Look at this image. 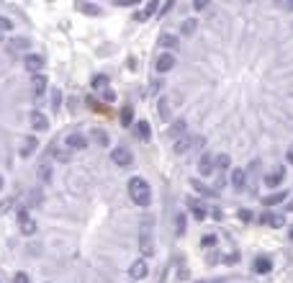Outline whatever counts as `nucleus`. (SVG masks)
<instances>
[{"label": "nucleus", "mask_w": 293, "mask_h": 283, "mask_svg": "<svg viewBox=\"0 0 293 283\" xmlns=\"http://www.w3.org/2000/svg\"><path fill=\"white\" fill-rule=\"evenodd\" d=\"M129 196H131V201L136 206H142V208H146L149 206V201H152V190H149V183H146L144 178H131L129 180Z\"/></svg>", "instance_id": "obj_1"}, {"label": "nucleus", "mask_w": 293, "mask_h": 283, "mask_svg": "<svg viewBox=\"0 0 293 283\" xmlns=\"http://www.w3.org/2000/svg\"><path fill=\"white\" fill-rule=\"evenodd\" d=\"M111 160L116 162L118 168H129L131 162H134V154H131L129 147H116V150L111 152Z\"/></svg>", "instance_id": "obj_2"}, {"label": "nucleus", "mask_w": 293, "mask_h": 283, "mask_svg": "<svg viewBox=\"0 0 293 283\" xmlns=\"http://www.w3.org/2000/svg\"><path fill=\"white\" fill-rule=\"evenodd\" d=\"M18 224H21V232H23L26 237L36 234V222L29 216V211H26V208H18Z\"/></svg>", "instance_id": "obj_3"}, {"label": "nucleus", "mask_w": 293, "mask_h": 283, "mask_svg": "<svg viewBox=\"0 0 293 283\" xmlns=\"http://www.w3.org/2000/svg\"><path fill=\"white\" fill-rule=\"evenodd\" d=\"M23 67L31 72V75H39V72L44 70V57L41 54H26L23 57Z\"/></svg>", "instance_id": "obj_4"}, {"label": "nucleus", "mask_w": 293, "mask_h": 283, "mask_svg": "<svg viewBox=\"0 0 293 283\" xmlns=\"http://www.w3.org/2000/svg\"><path fill=\"white\" fill-rule=\"evenodd\" d=\"M65 144H67V150H85L88 147V136L80 134V132H72V134H67Z\"/></svg>", "instance_id": "obj_5"}, {"label": "nucleus", "mask_w": 293, "mask_h": 283, "mask_svg": "<svg viewBox=\"0 0 293 283\" xmlns=\"http://www.w3.org/2000/svg\"><path fill=\"white\" fill-rule=\"evenodd\" d=\"M154 67H157V72H170L172 67H175V54L165 52L157 57V62H154Z\"/></svg>", "instance_id": "obj_6"}, {"label": "nucleus", "mask_w": 293, "mask_h": 283, "mask_svg": "<svg viewBox=\"0 0 293 283\" xmlns=\"http://www.w3.org/2000/svg\"><path fill=\"white\" fill-rule=\"evenodd\" d=\"M216 168V157L214 154H201V160H198V172L201 175H211Z\"/></svg>", "instance_id": "obj_7"}, {"label": "nucleus", "mask_w": 293, "mask_h": 283, "mask_svg": "<svg viewBox=\"0 0 293 283\" xmlns=\"http://www.w3.org/2000/svg\"><path fill=\"white\" fill-rule=\"evenodd\" d=\"M252 270L260 273V276H265V273L273 270V260L268 258V255H257V258H255V263H252Z\"/></svg>", "instance_id": "obj_8"}, {"label": "nucleus", "mask_w": 293, "mask_h": 283, "mask_svg": "<svg viewBox=\"0 0 293 283\" xmlns=\"http://www.w3.org/2000/svg\"><path fill=\"white\" fill-rule=\"evenodd\" d=\"M29 121H31V126H34L36 132H47V129H49V118L44 116L41 111H31Z\"/></svg>", "instance_id": "obj_9"}, {"label": "nucleus", "mask_w": 293, "mask_h": 283, "mask_svg": "<svg viewBox=\"0 0 293 283\" xmlns=\"http://www.w3.org/2000/svg\"><path fill=\"white\" fill-rule=\"evenodd\" d=\"M260 224H268V226H273V229H280V226L286 224V219H283L280 214L265 211V214H260Z\"/></svg>", "instance_id": "obj_10"}, {"label": "nucleus", "mask_w": 293, "mask_h": 283, "mask_svg": "<svg viewBox=\"0 0 293 283\" xmlns=\"http://www.w3.org/2000/svg\"><path fill=\"white\" fill-rule=\"evenodd\" d=\"M154 13H160V3H157V0H152V3H146V5L142 8V11L134 16V21H146V18H149V16H154Z\"/></svg>", "instance_id": "obj_11"}, {"label": "nucleus", "mask_w": 293, "mask_h": 283, "mask_svg": "<svg viewBox=\"0 0 293 283\" xmlns=\"http://www.w3.org/2000/svg\"><path fill=\"white\" fill-rule=\"evenodd\" d=\"M118 121H121V126H131V124H136V121H134V106H131V103L121 106V111H118Z\"/></svg>", "instance_id": "obj_12"}, {"label": "nucleus", "mask_w": 293, "mask_h": 283, "mask_svg": "<svg viewBox=\"0 0 293 283\" xmlns=\"http://www.w3.org/2000/svg\"><path fill=\"white\" fill-rule=\"evenodd\" d=\"M283 178H286V170H283V168H275L273 172H268V175H265V186L275 188V186L283 183Z\"/></svg>", "instance_id": "obj_13"}, {"label": "nucleus", "mask_w": 293, "mask_h": 283, "mask_svg": "<svg viewBox=\"0 0 293 283\" xmlns=\"http://www.w3.org/2000/svg\"><path fill=\"white\" fill-rule=\"evenodd\" d=\"M90 139H93L98 147H108V144H111V136H108V132H106V129H98V126L90 132Z\"/></svg>", "instance_id": "obj_14"}, {"label": "nucleus", "mask_w": 293, "mask_h": 283, "mask_svg": "<svg viewBox=\"0 0 293 283\" xmlns=\"http://www.w3.org/2000/svg\"><path fill=\"white\" fill-rule=\"evenodd\" d=\"M129 273H131V278H146V273H149V268H146V263L144 260H136V263H131V268H129Z\"/></svg>", "instance_id": "obj_15"}, {"label": "nucleus", "mask_w": 293, "mask_h": 283, "mask_svg": "<svg viewBox=\"0 0 293 283\" xmlns=\"http://www.w3.org/2000/svg\"><path fill=\"white\" fill-rule=\"evenodd\" d=\"M31 90H34V95H41L44 90H47V77H44L41 72L31 77Z\"/></svg>", "instance_id": "obj_16"}, {"label": "nucleus", "mask_w": 293, "mask_h": 283, "mask_svg": "<svg viewBox=\"0 0 293 283\" xmlns=\"http://www.w3.org/2000/svg\"><path fill=\"white\" fill-rule=\"evenodd\" d=\"M134 132H136V136H139L142 142H149L152 139V129H149V124H146V121H136Z\"/></svg>", "instance_id": "obj_17"}, {"label": "nucleus", "mask_w": 293, "mask_h": 283, "mask_svg": "<svg viewBox=\"0 0 293 283\" xmlns=\"http://www.w3.org/2000/svg\"><path fill=\"white\" fill-rule=\"evenodd\" d=\"M229 180H232V186L237 190H242L247 186V172L244 170H232V178H229Z\"/></svg>", "instance_id": "obj_18"}, {"label": "nucleus", "mask_w": 293, "mask_h": 283, "mask_svg": "<svg viewBox=\"0 0 293 283\" xmlns=\"http://www.w3.org/2000/svg\"><path fill=\"white\" fill-rule=\"evenodd\" d=\"M286 198H288V193H286V190H278V193L265 196V198H262V206H275V204H283Z\"/></svg>", "instance_id": "obj_19"}, {"label": "nucleus", "mask_w": 293, "mask_h": 283, "mask_svg": "<svg viewBox=\"0 0 293 283\" xmlns=\"http://www.w3.org/2000/svg\"><path fill=\"white\" fill-rule=\"evenodd\" d=\"M139 250H142L144 255H152V252H154V247H152V237H149V232H142V237H139Z\"/></svg>", "instance_id": "obj_20"}, {"label": "nucleus", "mask_w": 293, "mask_h": 283, "mask_svg": "<svg viewBox=\"0 0 293 283\" xmlns=\"http://www.w3.org/2000/svg\"><path fill=\"white\" fill-rule=\"evenodd\" d=\"M196 26H198L196 18H185V21L180 23V34H183V36H193V34H196Z\"/></svg>", "instance_id": "obj_21"}, {"label": "nucleus", "mask_w": 293, "mask_h": 283, "mask_svg": "<svg viewBox=\"0 0 293 283\" xmlns=\"http://www.w3.org/2000/svg\"><path fill=\"white\" fill-rule=\"evenodd\" d=\"M170 136H172V139H183V136H185V121H175V124H172L170 126V132H167Z\"/></svg>", "instance_id": "obj_22"}, {"label": "nucleus", "mask_w": 293, "mask_h": 283, "mask_svg": "<svg viewBox=\"0 0 293 283\" xmlns=\"http://www.w3.org/2000/svg\"><path fill=\"white\" fill-rule=\"evenodd\" d=\"M190 211H193V216L198 219V222H203V219L208 216L206 206H203V204H198V201H190Z\"/></svg>", "instance_id": "obj_23"}, {"label": "nucleus", "mask_w": 293, "mask_h": 283, "mask_svg": "<svg viewBox=\"0 0 293 283\" xmlns=\"http://www.w3.org/2000/svg\"><path fill=\"white\" fill-rule=\"evenodd\" d=\"M36 144H39V142H36L34 136H29V139H23V147H21V157H31V154H34V150H36Z\"/></svg>", "instance_id": "obj_24"}, {"label": "nucleus", "mask_w": 293, "mask_h": 283, "mask_svg": "<svg viewBox=\"0 0 293 283\" xmlns=\"http://www.w3.org/2000/svg\"><path fill=\"white\" fill-rule=\"evenodd\" d=\"M190 186H193V188L198 190L201 196H208V198H214V196H216V190H214V188H208L206 183H201V180H193V183H190Z\"/></svg>", "instance_id": "obj_25"}, {"label": "nucleus", "mask_w": 293, "mask_h": 283, "mask_svg": "<svg viewBox=\"0 0 293 283\" xmlns=\"http://www.w3.org/2000/svg\"><path fill=\"white\" fill-rule=\"evenodd\" d=\"M75 8H77L80 13H88V16H100V13H103L98 5H90V3H77Z\"/></svg>", "instance_id": "obj_26"}, {"label": "nucleus", "mask_w": 293, "mask_h": 283, "mask_svg": "<svg viewBox=\"0 0 293 283\" xmlns=\"http://www.w3.org/2000/svg\"><path fill=\"white\" fill-rule=\"evenodd\" d=\"M90 85H93L95 90H100V93H103V90H108V77H106V75H93V80H90Z\"/></svg>", "instance_id": "obj_27"}, {"label": "nucleus", "mask_w": 293, "mask_h": 283, "mask_svg": "<svg viewBox=\"0 0 293 283\" xmlns=\"http://www.w3.org/2000/svg\"><path fill=\"white\" fill-rule=\"evenodd\" d=\"M160 44L165 49H172V47H178V36L175 34H162L160 36Z\"/></svg>", "instance_id": "obj_28"}, {"label": "nucleus", "mask_w": 293, "mask_h": 283, "mask_svg": "<svg viewBox=\"0 0 293 283\" xmlns=\"http://www.w3.org/2000/svg\"><path fill=\"white\" fill-rule=\"evenodd\" d=\"M85 103H88L90 111H100V113H106V111H108V106H106V103H100V100H98V98H93V95H90V98L85 100Z\"/></svg>", "instance_id": "obj_29"}, {"label": "nucleus", "mask_w": 293, "mask_h": 283, "mask_svg": "<svg viewBox=\"0 0 293 283\" xmlns=\"http://www.w3.org/2000/svg\"><path fill=\"white\" fill-rule=\"evenodd\" d=\"M190 142H193L190 136H183V139L175 142V147H172V150H175L178 154H183V152H188V150H190Z\"/></svg>", "instance_id": "obj_30"}, {"label": "nucleus", "mask_w": 293, "mask_h": 283, "mask_svg": "<svg viewBox=\"0 0 293 283\" xmlns=\"http://www.w3.org/2000/svg\"><path fill=\"white\" fill-rule=\"evenodd\" d=\"M44 201V190L41 188H34L31 193H29V206H39Z\"/></svg>", "instance_id": "obj_31"}, {"label": "nucleus", "mask_w": 293, "mask_h": 283, "mask_svg": "<svg viewBox=\"0 0 293 283\" xmlns=\"http://www.w3.org/2000/svg\"><path fill=\"white\" fill-rule=\"evenodd\" d=\"M216 165L221 168V170H229V165H232V157H229L226 152H221V154H216Z\"/></svg>", "instance_id": "obj_32"}, {"label": "nucleus", "mask_w": 293, "mask_h": 283, "mask_svg": "<svg viewBox=\"0 0 293 283\" xmlns=\"http://www.w3.org/2000/svg\"><path fill=\"white\" fill-rule=\"evenodd\" d=\"M49 154H52V157H57V160H62V162L70 160V150H57V147H52Z\"/></svg>", "instance_id": "obj_33"}, {"label": "nucleus", "mask_w": 293, "mask_h": 283, "mask_svg": "<svg viewBox=\"0 0 293 283\" xmlns=\"http://www.w3.org/2000/svg\"><path fill=\"white\" fill-rule=\"evenodd\" d=\"M237 219H239V222H244V224H250L252 219H255V214L250 211V208H239V211H237Z\"/></svg>", "instance_id": "obj_34"}, {"label": "nucleus", "mask_w": 293, "mask_h": 283, "mask_svg": "<svg viewBox=\"0 0 293 283\" xmlns=\"http://www.w3.org/2000/svg\"><path fill=\"white\" fill-rule=\"evenodd\" d=\"M39 175H41L44 183H49V180H52V165H41L39 168Z\"/></svg>", "instance_id": "obj_35"}, {"label": "nucleus", "mask_w": 293, "mask_h": 283, "mask_svg": "<svg viewBox=\"0 0 293 283\" xmlns=\"http://www.w3.org/2000/svg\"><path fill=\"white\" fill-rule=\"evenodd\" d=\"M29 39L26 36H18V39H13V49H29Z\"/></svg>", "instance_id": "obj_36"}, {"label": "nucleus", "mask_w": 293, "mask_h": 283, "mask_svg": "<svg viewBox=\"0 0 293 283\" xmlns=\"http://www.w3.org/2000/svg\"><path fill=\"white\" fill-rule=\"evenodd\" d=\"M157 113H160V118H165V121H167V118H170V108H167V103H165V100H160V106H157Z\"/></svg>", "instance_id": "obj_37"}, {"label": "nucleus", "mask_w": 293, "mask_h": 283, "mask_svg": "<svg viewBox=\"0 0 293 283\" xmlns=\"http://www.w3.org/2000/svg\"><path fill=\"white\" fill-rule=\"evenodd\" d=\"M175 232L185 234V216H183V214H178V219H175Z\"/></svg>", "instance_id": "obj_38"}, {"label": "nucleus", "mask_w": 293, "mask_h": 283, "mask_svg": "<svg viewBox=\"0 0 293 283\" xmlns=\"http://www.w3.org/2000/svg\"><path fill=\"white\" fill-rule=\"evenodd\" d=\"M59 106H62V93H59V90H52V108L57 111Z\"/></svg>", "instance_id": "obj_39"}, {"label": "nucleus", "mask_w": 293, "mask_h": 283, "mask_svg": "<svg viewBox=\"0 0 293 283\" xmlns=\"http://www.w3.org/2000/svg\"><path fill=\"white\" fill-rule=\"evenodd\" d=\"M13 29V23H11V18H5V16H0V34L3 31H11Z\"/></svg>", "instance_id": "obj_40"}, {"label": "nucleus", "mask_w": 293, "mask_h": 283, "mask_svg": "<svg viewBox=\"0 0 293 283\" xmlns=\"http://www.w3.org/2000/svg\"><path fill=\"white\" fill-rule=\"evenodd\" d=\"M100 98H103V103H113V100H116V93H113L111 88H108V90H103V93H100Z\"/></svg>", "instance_id": "obj_41"}, {"label": "nucleus", "mask_w": 293, "mask_h": 283, "mask_svg": "<svg viewBox=\"0 0 293 283\" xmlns=\"http://www.w3.org/2000/svg\"><path fill=\"white\" fill-rule=\"evenodd\" d=\"M13 283H31V278L26 276V273H16V276H13Z\"/></svg>", "instance_id": "obj_42"}, {"label": "nucleus", "mask_w": 293, "mask_h": 283, "mask_svg": "<svg viewBox=\"0 0 293 283\" xmlns=\"http://www.w3.org/2000/svg\"><path fill=\"white\" fill-rule=\"evenodd\" d=\"M113 5H121V8H131V5H136V0H113Z\"/></svg>", "instance_id": "obj_43"}, {"label": "nucleus", "mask_w": 293, "mask_h": 283, "mask_svg": "<svg viewBox=\"0 0 293 283\" xmlns=\"http://www.w3.org/2000/svg\"><path fill=\"white\" fill-rule=\"evenodd\" d=\"M201 245H203V247H211V245H216V237H214V234H206Z\"/></svg>", "instance_id": "obj_44"}, {"label": "nucleus", "mask_w": 293, "mask_h": 283, "mask_svg": "<svg viewBox=\"0 0 293 283\" xmlns=\"http://www.w3.org/2000/svg\"><path fill=\"white\" fill-rule=\"evenodd\" d=\"M208 3H206V0H196V3H193V8H196V11H203V8H206Z\"/></svg>", "instance_id": "obj_45"}, {"label": "nucleus", "mask_w": 293, "mask_h": 283, "mask_svg": "<svg viewBox=\"0 0 293 283\" xmlns=\"http://www.w3.org/2000/svg\"><path fill=\"white\" fill-rule=\"evenodd\" d=\"M8 208H11V201H3V204H0V214H5Z\"/></svg>", "instance_id": "obj_46"}, {"label": "nucleus", "mask_w": 293, "mask_h": 283, "mask_svg": "<svg viewBox=\"0 0 293 283\" xmlns=\"http://www.w3.org/2000/svg\"><path fill=\"white\" fill-rule=\"evenodd\" d=\"M170 8H172V3H165V5L160 8V16H165V13H167V11H170Z\"/></svg>", "instance_id": "obj_47"}, {"label": "nucleus", "mask_w": 293, "mask_h": 283, "mask_svg": "<svg viewBox=\"0 0 293 283\" xmlns=\"http://www.w3.org/2000/svg\"><path fill=\"white\" fill-rule=\"evenodd\" d=\"M214 219H224V214H221V208H214V214H211Z\"/></svg>", "instance_id": "obj_48"}, {"label": "nucleus", "mask_w": 293, "mask_h": 283, "mask_svg": "<svg viewBox=\"0 0 293 283\" xmlns=\"http://www.w3.org/2000/svg\"><path fill=\"white\" fill-rule=\"evenodd\" d=\"M286 157H288V162H291V165H293V144H291V147H288V154H286Z\"/></svg>", "instance_id": "obj_49"}, {"label": "nucleus", "mask_w": 293, "mask_h": 283, "mask_svg": "<svg viewBox=\"0 0 293 283\" xmlns=\"http://www.w3.org/2000/svg\"><path fill=\"white\" fill-rule=\"evenodd\" d=\"M0 190H3V178H0Z\"/></svg>", "instance_id": "obj_50"}, {"label": "nucleus", "mask_w": 293, "mask_h": 283, "mask_svg": "<svg viewBox=\"0 0 293 283\" xmlns=\"http://www.w3.org/2000/svg\"><path fill=\"white\" fill-rule=\"evenodd\" d=\"M291 240H293V226H291Z\"/></svg>", "instance_id": "obj_51"}, {"label": "nucleus", "mask_w": 293, "mask_h": 283, "mask_svg": "<svg viewBox=\"0 0 293 283\" xmlns=\"http://www.w3.org/2000/svg\"><path fill=\"white\" fill-rule=\"evenodd\" d=\"M0 41H3V36H0Z\"/></svg>", "instance_id": "obj_52"}]
</instances>
